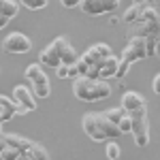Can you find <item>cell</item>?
<instances>
[{"instance_id":"obj_4","label":"cell","mask_w":160,"mask_h":160,"mask_svg":"<svg viewBox=\"0 0 160 160\" xmlns=\"http://www.w3.org/2000/svg\"><path fill=\"white\" fill-rule=\"evenodd\" d=\"M130 37L139 38H160V13L156 7H152L145 2L141 17L132 28H130Z\"/></svg>"},{"instance_id":"obj_8","label":"cell","mask_w":160,"mask_h":160,"mask_svg":"<svg viewBox=\"0 0 160 160\" xmlns=\"http://www.w3.org/2000/svg\"><path fill=\"white\" fill-rule=\"evenodd\" d=\"M2 49L7 53H28L32 49V41L26 37L24 32H11L9 37L2 41Z\"/></svg>"},{"instance_id":"obj_27","label":"cell","mask_w":160,"mask_h":160,"mask_svg":"<svg viewBox=\"0 0 160 160\" xmlns=\"http://www.w3.org/2000/svg\"><path fill=\"white\" fill-rule=\"evenodd\" d=\"M68 75H71V77H79V68H77V64L68 66Z\"/></svg>"},{"instance_id":"obj_23","label":"cell","mask_w":160,"mask_h":160,"mask_svg":"<svg viewBox=\"0 0 160 160\" xmlns=\"http://www.w3.org/2000/svg\"><path fill=\"white\" fill-rule=\"evenodd\" d=\"M19 158H22V154L15 152V149H11V148H7L0 154V160H19Z\"/></svg>"},{"instance_id":"obj_5","label":"cell","mask_w":160,"mask_h":160,"mask_svg":"<svg viewBox=\"0 0 160 160\" xmlns=\"http://www.w3.org/2000/svg\"><path fill=\"white\" fill-rule=\"evenodd\" d=\"M148 58V45H145V38L139 37H130L128 45L124 47L122 58H120V71H118V79H124L130 64H135L139 60H145Z\"/></svg>"},{"instance_id":"obj_22","label":"cell","mask_w":160,"mask_h":160,"mask_svg":"<svg viewBox=\"0 0 160 160\" xmlns=\"http://www.w3.org/2000/svg\"><path fill=\"white\" fill-rule=\"evenodd\" d=\"M26 9H30V11H38V9H45L47 7V0H38V2H30V0H24L22 2Z\"/></svg>"},{"instance_id":"obj_2","label":"cell","mask_w":160,"mask_h":160,"mask_svg":"<svg viewBox=\"0 0 160 160\" xmlns=\"http://www.w3.org/2000/svg\"><path fill=\"white\" fill-rule=\"evenodd\" d=\"M81 126H83V132H86L92 141H96V143L113 141L115 137H122V130H120L115 124H111L109 120L105 118V113H98V111L86 113V115L81 118Z\"/></svg>"},{"instance_id":"obj_21","label":"cell","mask_w":160,"mask_h":160,"mask_svg":"<svg viewBox=\"0 0 160 160\" xmlns=\"http://www.w3.org/2000/svg\"><path fill=\"white\" fill-rule=\"evenodd\" d=\"M105 154H107V158L109 160H118L122 156V148L115 143V141H107V145H105Z\"/></svg>"},{"instance_id":"obj_19","label":"cell","mask_w":160,"mask_h":160,"mask_svg":"<svg viewBox=\"0 0 160 160\" xmlns=\"http://www.w3.org/2000/svg\"><path fill=\"white\" fill-rule=\"evenodd\" d=\"M17 13H19V4L17 2H13V0H0V17L13 19Z\"/></svg>"},{"instance_id":"obj_24","label":"cell","mask_w":160,"mask_h":160,"mask_svg":"<svg viewBox=\"0 0 160 160\" xmlns=\"http://www.w3.org/2000/svg\"><path fill=\"white\" fill-rule=\"evenodd\" d=\"M56 75H58V79H66V77H71V75H68V66H60V68L56 71Z\"/></svg>"},{"instance_id":"obj_29","label":"cell","mask_w":160,"mask_h":160,"mask_svg":"<svg viewBox=\"0 0 160 160\" xmlns=\"http://www.w3.org/2000/svg\"><path fill=\"white\" fill-rule=\"evenodd\" d=\"M9 22H11V19H7V17H0V28H4V26L9 24Z\"/></svg>"},{"instance_id":"obj_14","label":"cell","mask_w":160,"mask_h":160,"mask_svg":"<svg viewBox=\"0 0 160 160\" xmlns=\"http://www.w3.org/2000/svg\"><path fill=\"white\" fill-rule=\"evenodd\" d=\"M15 115H19V105H17L13 98L0 94V122L2 124L11 122Z\"/></svg>"},{"instance_id":"obj_15","label":"cell","mask_w":160,"mask_h":160,"mask_svg":"<svg viewBox=\"0 0 160 160\" xmlns=\"http://www.w3.org/2000/svg\"><path fill=\"white\" fill-rule=\"evenodd\" d=\"M38 64H41V66H47V68H56V71H58L60 66H64L62 60H60V56H58V51L53 49L51 43L38 53Z\"/></svg>"},{"instance_id":"obj_1","label":"cell","mask_w":160,"mask_h":160,"mask_svg":"<svg viewBox=\"0 0 160 160\" xmlns=\"http://www.w3.org/2000/svg\"><path fill=\"white\" fill-rule=\"evenodd\" d=\"M113 51L107 43H94L92 47L83 51V56H79L77 60V68H79V77H88V79H100V66L102 62L111 58Z\"/></svg>"},{"instance_id":"obj_25","label":"cell","mask_w":160,"mask_h":160,"mask_svg":"<svg viewBox=\"0 0 160 160\" xmlns=\"http://www.w3.org/2000/svg\"><path fill=\"white\" fill-rule=\"evenodd\" d=\"M152 90H154V92L160 96V73L154 77V81H152Z\"/></svg>"},{"instance_id":"obj_10","label":"cell","mask_w":160,"mask_h":160,"mask_svg":"<svg viewBox=\"0 0 160 160\" xmlns=\"http://www.w3.org/2000/svg\"><path fill=\"white\" fill-rule=\"evenodd\" d=\"M51 45H53V49L58 51V56H60V60L64 66H73V64H77V60H79V53L73 49V45L66 41L64 37H58L51 41Z\"/></svg>"},{"instance_id":"obj_30","label":"cell","mask_w":160,"mask_h":160,"mask_svg":"<svg viewBox=\"0 0 160 160\" xmlns=\"http://www.w3.org/2000/svg\"><path fill=\"white\" fill-rule=\"evenodd\" d=\"M156 56H158V58H160V38H158V41H156Z\"/></svg>"},{"instance_id":"obj_28","label":"cell","mask_w":160,"mask_h":160,"mask_svg":"<svg viewBox=\"0 0 160 160\" xmlns=\"http://www.w3.org/2000/svg\"><path fill=\"white\" fill-rule=\"evenodd\" d=\"M4 149H7V143H4V139H2V137H0V154H2V152H4Z\"/></svg>"},{"instance_id":"obj_26","label":"cell","mask_w":160,"mask_h":160,"mask_svg":"<svg viewBox=\"0 0 160 160\" xmlns=\"http://www.w3.org/2000/svg\"><path fill=\"white\" fill-rule=\"evenodd\" d=\"M81 2H77V0H62V7L64 9H75V7H79Z\"/></svg>"},{"instance_id":"obj_17","label":"cell","mask_w":160,"mask_h":160,"mask_svg":"<svg viewBox=\"0 0 160 160\" xmlns=\"http://www.w3.org/2000/svg\"><path fill=\"white\" fill-rule=\"evenodd\" d=\"M143 7H145V2H135V4H130L128 9H126V13H124V22L128 26H135L137 22H139V17H141V11H143Z\"/></svg>"},{"instance_id":"obj_11","label":"cell","mask_w":160,"mask_h":160,"mask_svg":"<svg viewBox=\"0 0 160 160\" xmlns=\"http://www.w3.org/2000/svg\"><path fill=\"white\" fill-rule=\"evenodd\" d=\"M13 100H15L19 107H24V109H28V111H37V96H34L32 88L17 83V86L13 88Z\"/></svg>"},{"instance_id":"obj_7","label":"cell","mask_w":160,"mask_h":160,"mask_svg":"<svg viewBox=\"0 0 160 160\" xmlns=\"http://www.w3.org/2000/svg\"><path fill=\"white\" fill-rule=\"evenodd\" d=\"M130 120H132V132L130 135L135 137V143L139 148H148L149 143V120H148V107L139 111H132L128 113Z\"/></svg>"},{"instance_id":"obj_9","label":"cell","mask_w":160,"mask_h":160,"mask_svg":"<svg viewBox=\"0 0 160 160\" xmlns=\"http://www.w3.org/2000/svg\"><path fill=\"white\" fill-rule=\"evenodd\" d=\"M120 7L118 0H83L79 4V9L88 15H105V13H113Z\"/></svg>"},{"instance_id":"obj_3","label":"cell","mask_w":160,"mask_h":160,"mask_svg":"<svg viewBox=\"0 0 160 160\" xmlns=\"http://www.w3.org/2000/svg\"><path fill=\"white\" fill-rule=\"evenodd\" d=\"M73 94L81 102H94V100H105L111 96L109 81L102 79H88V77H77L73 83Z\"/></svg>"},{"instance_id":"obj_12","label":"cell","mask_w":160,"mask_h":160,"mask_svg":"<svg viewBox=\"0 0 160 160\" xmlns=\"http://www.w3.org/2000/svg\"><path fill=\"white\" fill-rule=\"evenodd\" d=\"M2 139H4L7 148L19 152L22 156H24L26 152L34 145V141H30V139H26V137H22V135H15V132H2Z\"/></svg>"},{"instance_id":"obj_20","label":"cell","mask_w":160,"mask_h":160,"mask_svg":"<svg viewBox=\"0 0 160 160\" xmlns=\"http://www.w3.org/2000/svg\"><path fill=\"white\" fill-rule=\"evenodd\" d=\"M126 113H128V111H124L122 107H113V109H107V111H105V118H107L111 124L120 126V122L124 120V115H126Z\"/></svg>"},{"instance_id":"obj_13","label":"cell","mask_w":160,"mask_h":160,"mask_svg":"<svg viewBox=\"0 0 160 160\" xmlns=\"http://www.w3.org/2000/svg\"><path fill=\"white\" fill-rule=\"evenodd\" d=\"M148 100H145V96L143 94H139V92H124V96H122V107L124 111H128V113H132V111H139V109H143V107H148L145 105Z\"/></svg>"},{"instance_id":"obj_18","label":"cell","mask_w":160,"mask_h":160,"mask_svg":"<svg viewBox=\"0 0 160 160\" xmlns=\"http://www.w3.org/2000/svg\"><path fill=\"white\" fill-rule=\"evenodd\" d=\"M22 160H51V158H49V154H47V149L43 148L41 143H34V145L22 156Z\"/></svg>"},{"instance_id":"obj_31","label":"cell","mask_w":160,"mask_h":160,"mask_svg":"<svg viewBox=\"0 0 160 160\" xmlns=\"http://www.w3.org/2000/svg\"><path fill=\"white\" fill-rule=\"evenodd\" d=\"M0 137H2V122H0Z\"/></svg>"},{"instance_id":"obj_16","label":"cell","mask_w":160,"mask_h":160,"mask_svg":"<svg viewBox=\"0 0 160 160\" xmlns=\"http://www.w3.org/2000/svg\"><path fill=\"white\" fill-rule=\"evenodd\" d=\"M118 71H120V58H118V56H111V58H107V60L102 62V66H100V79L107 81L111 77H118Z\"/></svg>"},{"instance_id":"obj_6","label":"cell","mask_w":160,"mask_h":160,"mask_svg":"<svg viewBox=\"0 0 160 160\" xmlns=\"http://www.w3.org/2000/svg\"><path fill=\"white\" fill-rule=\"evenodd\" d=\"M26 81L32 86V92H34L37 98H49V94H51L49 77L41 68V64L32 62V64L26 66Z\"/></svg>"}]
</instances>
